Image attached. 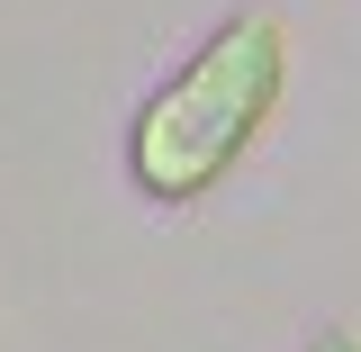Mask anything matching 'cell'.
Wrapping results in <instances>:
<instances>
[{"mask_svg":"<svg viewBox=\"0 0 361 352\" xmlns=\"http://www.w3.org/2000/svg\"><path fill=\"white\" fill-rule=\"evenodd\" d=\"M307 352H361V334H316Z\"/></svg>","mask_w":361,"mask_h":352,"instance_id":"obj_2","label":"cell"},{"mask_svg":"<svg viewBox=\"0 0 361 352\" xmlns=\"http://www.w3.org/2000/svg\"><path fill=\"white\" fill-rule=\"evenodd\" d=\"M289 99V28L271 9H235L127 127V181L154 208L208 199Z\"/></svg>","mask_w":361,"mask_h":352,"instance_id":"obj_1","label":"cell"}]
</instances>
